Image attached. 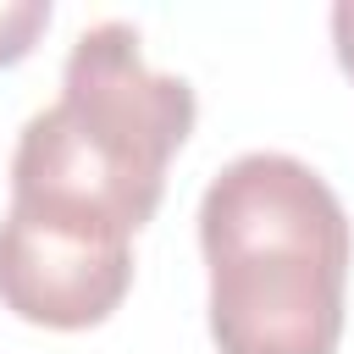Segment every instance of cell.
<instances>
[{
    "label": "cell",
    "instance_id": "obj_4",
    "mask_svg": "<svg viewBox=\"0 0 354 354\" xmlns=\"http://www.w3.org/2000/svg\"><path fill=\"white\" fill-rule=\"evenodd\" d=\"M50 28V0H0V66L22 61Z\"/></svg>",
    "mask_w": 354,
    "mask_h": 354
},
{
    "label": "cell",
    "instance_id": "obj_5",
    "mask_svg": "<svg viewBox=\"0 0 354 354\" xmlns=\"http://www.w3.org/2000/svg\"><path fill=\"white\" fill-rule=\"evenodd\" d=\"M332 44H337V66L354 77V0L332 6Z\"/></svg>",
    "mask_w": 354,
    "mask_h": 354
},
{
    "label": "cell",
    "instance_id": "obj_3",
    "mask_svg": "<svg viewBox=\"0 0 354 354\" xmlns=\"http://www.w3.org/2000/svg\"><path fill=\"white\" fill-rule=\"evenodd\" d=\"M133 288V238L11 205L0 221V304L33 326H100Z\"/></svg>",
    "mask_w": 354,
    "mask_h": 354
},
{
    "label": "cell",
    "instance_id": "obj_2",
    "mask_svg": "<svg viewBox=\"0 0 354 354\" xmlns=\"http://www.w3.org/2000/svg\"><path fill=\"white\" fill-rule=\"evenodd\" d=\"M194 88L149 72L127 22L77 33L61 100L28 116L11 155V205L133 238L160 194L166 160L194 133Z\"/></svg>",
    "mask_w": 354,
    "mask_h": 354
},
{
    "label": "cell",
    "instance_id": "obj_1",
    "mask_svg": "<svg viewBox=\"0 0 354 354\" xmlns=\"http://www.w3.org/2000/svg\"><path fill=\"white\" fill-rule=\"evenodd\" d=\"M210 337L221 354H332L354 232L343 199L293 155L227 160L199 199Z\"/></svg>",
    "mask_w": 354,
    "mask_h": 354
}]
</instances>
